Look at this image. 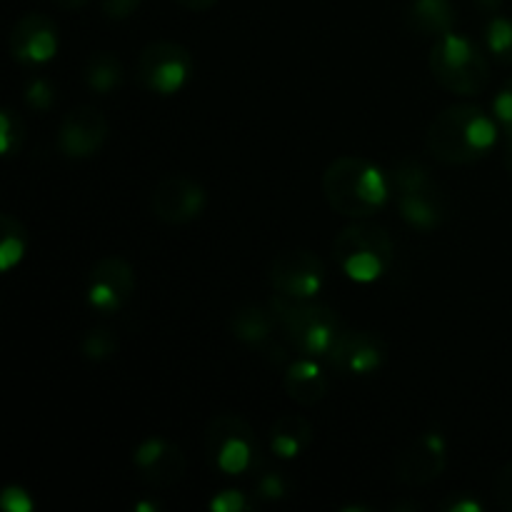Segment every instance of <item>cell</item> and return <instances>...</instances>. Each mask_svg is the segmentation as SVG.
<instances>
[{
	"instance_id": "36",
	"label": "cell",
	"mask_w": 512,
	"mask_h": 512,
	"mask_svg": "<svg viewBox=\"0 0 512 512\" xmlns=\"http://www.w3.org/2000/svg\"><path fill=\"white\" fill-rule=\"evenodd\" d=\"M475 5H478V8H483V10H488V13H495V10L503 5V0H475Z\"/></svg>"
},
{
	"instance_id": "8",
	"label": "cell",
	"mask_w": 512,
	"mask_h": 512,
	"mask_svg": "<svg viewBox=\"0 0 512 512\" xmlns=\"http://www.w3.org/2000/svg\"><path fill=\"white\" fill-rule=\"evenodd\" d=\"M193 75V55L185 45L158 40L145 45L135 63V78L145 90L158 95H175Z\"/></svg>"
},
{
	"instance_id": "20",
	"label": "cell",
	"mask_w": 512,
	"mask_h": 512,
	"mask_svg": "<svg viewBox=\"0 0 512 512\" xmlns=\"http://www.w3.org/2000/svg\"><path fill=\"white\" fill-rule=\"evenodd\" d=\"M270 450L278 455L280 460H293L300 458L305 450L313 443V425L308 423V418H303L300 413L283 415L273 423L270 428Z\"/></svg>"
},
{
	"instance_id": "25",
	"label": "cell",
	"mask_w": 512,
	"mask_h": 512,
	"mask_svg": "<svg viewBox=\"0 0 512 512\" xmlns=\"http://www.w3.org/2000/svg\"><path fill=\"white\" fill-rule=\"evenodd\" d=\"M23 145V120L15 115V110L5 108L3 118H0V148L3 155H15V150Z\"/></svg>"
},
{
	"instance_id": "35",
	"label": "cell",
	"mask_w": 512,
	"mask_h": 512,
	"mask_svg": "<svg viewBox=\"0 0 512 512\" xmlns=\"http://www.w3.org/2000/svg\"><path fill=\"white\" fill-rule=\"evenodd\" d=\"M53 3L63 10H78L83 8V5H88L90 0H53Z\"/></svg>"
},
{
	"instance_id": "7",
	"label": "cell",
	"mask_w": 512,
	"mask_h": 512,
	"mask_svg": "<svg viewBox=\"0 0 512 512\" xmlns=\"http://www.w3.org/2000/svg\"><path fill=\"white\" fill-rule=\"evenodd\" d=\"M205 455L218 473L245 475L260 468V440L253 425L235 413L215 415L203 435Z\"/></svg>"
},
{
	"instance_id": "26",
	"label": "cell",
	"mask_w": 512,
	"mask_h": 512,
	"mask_svg": "<svg viewBox=\"0 0 512 512\" xmlns=\"http://www.w3.org/2000/svg\"><path fill=\"white\" fill-rule=\"evenodd\" d=\"M290 493V483L280 470H265L255 485V495L260 500H283Z\"/></svg>"
},
{
	"instance_id": "12",
	"label": "cell",
	"mask_w": 512,
	"mask_h": 512,
	"mask_svg": "<svg viewBox=\"0 0 512 512\" xmlns=\"http://www.w3.org/2000/svg\"><path fill=\"white\" fill-rule=\"evenodd\" d=\"M275 330H278V320H275L273 310L268 305H240L233 318H230L233 338L263 355L270 365L280 368V365L288 363V353L275 340Z\"/></svg>"
},
{
	"instance_id": "27",
	"label": "cell",
	"mask_w": 512,
	"mask_h": 512,
	"mask_svg": "<svg viewBox=\"0 0 512 512\" xmlns=\"http://www.w3.org/2000/svg\"><path fill=\"white\" fill-rule=\"evenodd\" d=\"M493 113L503 133L512 140V78L500 88V93L493 100Z\"/></svg>"
},
{
	"instance_id": "21",
	"label": "cell",
	"mask_w": 512,
	"mask_h": 512,
	"mask_svg": "<svg viewBox=\"0 0 512 512\" xmlns=\"http://www.w3.org/2000/svg\"><path fill=\"white\" fill-rule=\"evenodd\" d=\"M83 80L98 95H108L123 83V63L113 53H93L83 65Z\"/></svg>"
},
{
	"instance_id": "19",
	"label": "cell",
	"mask_w": 512,
	"mask_h": 512,
	"mask_svg": "<svg viewBox=\"0 0 512 512\" xmlns=\"http://www.w3.org/2000/svg\"><path fill=\"white\" fill-rule=\"evenodd\" d=\"M455 8L450 0H413L405 10V23L410 30L428 38H443L455 28Z\"/></svg>"
},
{
	"instance_id": "14",
	"label": "cell",
	"mask_w": 512,
	"mask_h": 512,
	"mask_svg": "<svg viewBox=\"0 0 512 512\" xmlns=\"http://www.w3.org/2000/svg\"><path fill=\"white\" fill-rule=\"evenodd\" d=\"M448 465V445L440 433H423L400 453L395 475L410 488H423L438 480Z\"/></svg>"
},
{
	"instance_id": "31",
	"label": "cell",
	"mask_w": 512,
	"mask_h": 512,
	"mask_svg": "<svg viewBox=\"0 0 512 512\" xmlns=\"http://www.w3.org/2000/svg\"><path fill=\"white\" fill-rule=\"evenodd\" d=\"M443 512H483V503L473 493H453L438 505Z\"/></svg>"
},
{
	"instance_id": "3",
	"label": "cell",
	"mask_w": 512,
	"mask_h": 512,
	"mask_svg": "<svg viewBox=\"0 0 512 512\" xmlns=\"http://www.w3.org/2000/svg\"><path fill=\"white\" fill-rule=\"evenodd\" d=\"M268 308L273 310L285 340L308 358H325L343 333L338 313L330 305L315 303L313 298H288L275 293L268 300Z\"/></svg>"
},
{
	"instance_id": "24",
	"label": "cell",
	"mask_w": 512,
	"mask_h": 512,
	"mask_svg": "<svg viewBox=\"0 0 512 512\" xmlns=\"http://www.w3.org/2000/svg\"><path fill=\"white\" fill-rule=\"evenodd\" d=\"M115 348H118V338L108 328L88 330L83 340H80V353H83V358L93 360V363L108 360L115 353Z\"/></svg>"
},
{
	"instance_id": "10",
	"label": "cell",
	"mask_w": 512,
	"mask_h": 512,
	"mask_svg": "<svg viewBox=\"0 0 512 512\" xmlns=\"http://www.w3.org/2000/svg\"><path fill=\"white\" fill-rule=\"evenodd\" d=\"M150 210L163 223L185 225L203 215L205 188L188 175L170 173L155 183L150 193Z\"/></svg>"
},
{
	"instance_id": "16",
	"label": "cell",
	"mask_w": 512,
	"mask_h": 512,
	"mask_svg": "<svg viewBox=\"0 0 512 512\" xmlns=\"http://www.w3.org/2000/svg\"><path fill=\"white\" fill-rule=\"evenodd\" d=\"M325 358L345 375H370L385 363V343L368 330H343Z\"/></svg>"
},
{
	"instance_id": "15",
	"label": "cell",
	"mask_w": 512,
	"mask_h": 512,
	"mask_svg": "<svg viewBox=\"0 0 512 512\" xmlns=\"http://www.w3.org/2000/svg\"><path fill=\"white\" fill-rule=\"evenodd\" d=\"M58 45V28L48 15L28 13L10 30V55L23 65L48 63L58 53Z\"/></svg>"
},
{
	"instance_id": "11",
	"label": "cell",
	"mask_w": 512,
	"mask_h": 512,
	"mask_svg": "<svg viewBox=\"0 0 512 512\" xmlns=\"http://www.w3.org/2000/svg\"><path fill=\"white\" fill-rule=\"evenodd\" d=\"M135 290V273L128 260L118 255L98 260L88 275V305L100 315H113L123 308Z\"/></svg>"
},
{
	"instance_id": "28",
	"label": "cell",
	"mask_w": 512,
	"mask_h": 512,
	"mask_svg": "<svg viewBox=\"0 0 512 512\" xmlns=\"http://www.w3.org/2000/svg\"><path fill=\"white\" fill-rule=\"evenodd\" d=\"M55 100L53 85L45 78H33L25 88V103L35 110H48Z\"/></svg>"
},
{
	"instance_id": "13",
	"label": "cell",
	"mask_w": 512,
	"mask_h": 512,
	"mask_svg": "<svg viewBox=\"0 0 512 512\" xmlns=\"http://www.w3.org/2000/svg\"><path fill=\"white\" fill-rule=\"evenodd\" d=\"M108 138V120L95 105H78L65 113L58 128V148L65 158L85 160L98 153Z\"/></svg>"
},
{
	"instance_id": "37",
	"label": "cell",
	"mask_w": 512,
	"mask_h": 512,
	"mask_svg": "<svg viewBox=\"0 0 512 512\" xmlns=\"http://www.w3.org/2000/svg\"><path fill=\"white\" fill-rule=\"evenodd\" d=\"M503 163H505V170H508V173H510V178H512V140H510V145H508V148H505Z\"/></svg>"
},
{
	"instance_id": "4",
	"label": "cell",
	"mask_w": 512,
	"mask_h": 512,
	"mask_svg": "<svg viewBox=\"0 0 512 512\" xmlns=\"http://www.w3.org/2000/svg\"><path fill=\"white\" fill-rule=\"evenodd\" d=\"M390 193L408 225L433 230L448 215V198L438 180L415 158H403L390 170Z\"/></svg>"
},
{
	"instance_id": "5",
	"label": "cell",
	"mask_w": 512,
	"mask_h": 512,
	"mask_svg": "<svg viewBox=\"0 0 512 512\" xmlns=\"http://www.w3.org/2000/svg\"><path fill=\"white\" fill-rule=\"evenodd\" d=\"M333 258L355 283H375L390 270L395 243L385 228L375 223H353L338 233Z\"/></svg>"
},
{
	"instance_id": "23",
	"label": "cell",
	"mask_w": 512,
	"mask_h": 512,
	"mask_svg": "<svg viewBox=\"0 0 512 512\" xmlns=\"http://www.w3.org/2000/svg\"><path fill=\"white\" fill-rule=\"evenodd\" d=\"M485 48L493 53L500 63L512 65V18L493 15L485 25Z\"/></svg>"
},
{
	"instance_id": "29",
	"label": "cell",
	"mask_w": 512,
	"mask_h": 512,
	"mask_svg": "<svg viewBox=\"0 0 512 512\" xmlns=\"http://www.w3.org/2000/svg\"><path fill=\"white\" fill-rule=\"evenodd\" d=\"M250 508H253V503L240 490H223V493L210 500V510L213 512H245Z\"/></svg>"
},
{
	"instance_id": "18",
	"label": "cell",
	"mask_w": 512,
	"mask_h": 512,
	"mask_svg": "<svg viewBox=\"0 0 512 512\" xmlns=\"http://www.w3.org/2000/svg\"><path fill=\"white\" fill-rule=\"evenodd\" d=\"M283 388L293 403L303 405V408H313L320 400L328 395V375L323 373L313 358H300L285 368Z\"/></svg>"
},
{
	"instance_id": "22",
	"label": "cell",
	"mask_w": 512,
	"mask_h": 512,
	"mask_svg": "<svg viewBox=\"0 0 512 512\" xmlns=\"http://www.w3.org/2000/svg\"><path fill=\"white\" fill-rule=\"evenodd\" d=\"M25 250H28V233L23 223L10 213H3L0 215V270L8 273L23 260Z\"/></svg>"
},
{
	"instance_id": "2",
	"label": "cell",
	"mask_w": 512,
	"mask_h": 512,
	"mask_svg": "<svg viewBox=\"0 0 512 512\" xmlns=\"http://www.w3.org/2000/svg\"><path fill=\"white\" fill-rule=\"evenodd\" d=\"M323 193L330 208L345 218H370L390 200V175L355 155L335 158L323 173Z\"/></svg>"
},
{
	"instance_id": "6",
	"label": "cell",
	"mask_w": 512,
	"mask_h": 512,
	"mask_svg": "<svg viewBox=\"0 0 512 512\" xmlns=\"http://www.w3.org/2000/svg\"><path fill=\"white\" fill-rule=\"evenodd\" d=\"M430 73L455 95H478L490 80V63L470 38L448 33L430 50Z\"/></svg>"
},
{
	"instance_id": "38",
	"label": "cell",
	"mask_w": 512,
	"mask_h": 512,
	"mask_svg": "<svg viewBox=\"0 0 512 512\" xmlns=\"http://www.w3.org/2000/svg\"><path fill=\"white\" fill-rule=\"evenodd\" d=\"M138 512H160V505H153V503H138Z\"/></svg>"
},
{
	"instance_id": "34",
	"label": "cell",
	"mask_w": 512,
	"mask_h": 512,
	"mask_svg": "<svg viewBox=\"0 0 512 512\" xmlns=\"http://www.w3.org/2000/svg\"><path fill=\"white\" fill-rule=\"evenodd\" d=\"M175 3L183 5V8H188V10H195V13H200V10L213 8V5L218 3V0H175Z\"/></svg>"
},
{
	"instance_id": "1",
	"label": "cell",
	"mask_w": 512,
	"mask_h": 512,
	"mask_svg": "<svg viewBox=\"0 0 512 512\" xmlns=\"http://www.w3.org/2000/svg\"><path fill=\"white\" fill-rule=\"evenodd\" d=\"M498 143V120L478 105H450L433 118L425 148L445 165H470L485 158Z\"/></svg>"
},
{
	"instance_id": "30",
	"label": "cell",
	"mask_w": 512,
	"mask_h": 512,
	"mask_svg": "<svg viewBox=\"0 0 512 512\" xmlns=\"http://www.w3.org/2000/svg\"><path fill=\"white\" fill-rule=\"evenodd\" d=\"M493 495L503 510L512 512V463L503 465L493 480Z\"/></svg>"
},
{
	"instance_id": "17",
	"label": "cell",
	"mask_w": 512,
	"mask_h": 512,
	"mask_svg": "<svg viewBox=\"0 0 512 512\" xmlns=\"http://www.w3.org/2000/svg\"><path fill=\"white\" fill-rule=\"evenodd\" d=\"M133 465L150 488H170L185 475L183 450L165 438H145L133 450Z\"/></svg>"
},
{
	"instance_id": "33",
	"label": "cell",
	"mask_w": 512,
	"mask_h": 512,
	"mask_svg": "<svg viewBox=\"0 0 512 512\" xmlns=\"http://www.w3.org/2000/svg\"><path fill=\"white\" fill-rule=\"evenodd\" d=\"M0 503H3V508L8 512H30L33 510V500L28 498V493H25L23 488H8L3 493V498H0Z\"/></svg>"
},
{
	"instance_id": "32",
	"label": "cell",
	"mask_w": 512,
	"mask_h": 512,
	"mask_svg": "<svg viewBox=\"0 0 512 512\" xmlns=\"http://www.w3.org/2000/svg\"><path fill=\"white\" fill-rule=\"evenodd\" d=\"M143 0H103V15L108 20H125L138 10Z\"/></svg>"
},
{
	"instance_id": "9",
	"label": "cell",
	"mask_w": 512,
	"mask_h": 512,
	"mask_svg": "<svg viewBox=\"0 0 512 512\" xmlns=\"http://www.w3.org/2000/svg\"><path fill=\"white\" fill-rule=\"evenodd\" d=\"M325 283V265L313 250L293 248L275 255L270 265V285L288 298H315Z\"/></svg>"
}]
</instances>
